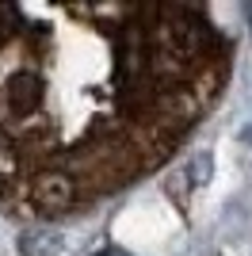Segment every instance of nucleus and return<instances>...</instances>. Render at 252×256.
<instances>
[{"mask_svg": "<svg viewBox=\"0 0 252 256\" xmlns=\"http://www.w3.org/2000/svg\"><path fill=\"white\" fill-rule=\"evenodd\" d=\"M96 256H130V252H122V248H104V252H96Z\"/></svg>", "mask_w": 252, "mask_h": 256, "instance_id": "nucleus-1", "label": "nucleus"}, {"mask_svg": "<svg viewBox=\"0 0 252 256\" xmlns=\"http://www.w3.org/2000/svg\"><path fill=\"white\" fill-rule=\"evenodd\" d=\"M244 142H248V146H252V126H248V130H244Z\"/></svg>", "mask_w": 252, "mask_h": 256, "instance_id": "nucleus-2", "label": "nucleus"}, {"mask_svg": "<svg viewBox=\"0 0 252 256\" xmlns=\"http://www.w3.org/2000/svg\"><path fill=\"white\" fill-rule=\"evenodd\" d=\"M248 20H252V0H248Z\"/></svg>", "mask_w": 252, "mask_h": 256, "instance_id": "nucleus-3", "label": "nucleus"}]
</instances>
